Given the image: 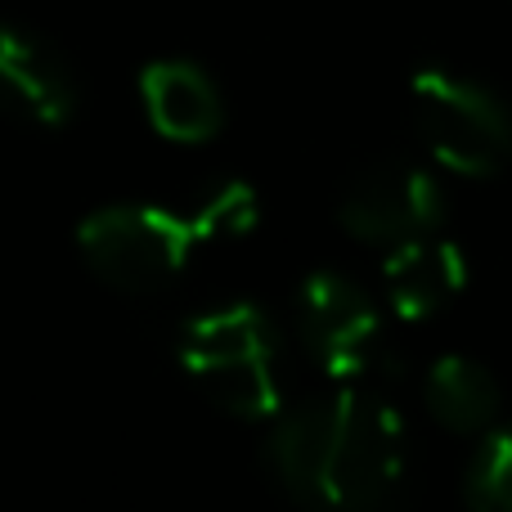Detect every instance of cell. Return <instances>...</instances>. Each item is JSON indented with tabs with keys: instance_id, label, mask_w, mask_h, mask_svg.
I'll use <instances>...</instances> for the list:
<instances>
[{
	"instance_id": "cell-3",
	"label": "cell",
	"mask_w": 512,
	"mask_h": 512,
	"mask_svg": "<svg viewBox=\"0 0 512 512\" xmlns=\"http://www.w3.org/2000/svg\"><path fill=\"white\" fill-rule=\"evenodd\" d=\"M405 477V418L387 391L342 382L324 508H378Z\"/></svg>"
},
{
	"instance_id": "cell-10",
	"label": "cell",
	"mask_w": 512,
	"mask_h": 512,
	"mask_svg": "<svg viewBox=\"0 0 512 512\" xmlns=\"http://www.w3.org/2000/svg\"><path fill=\"white\" fill-rule=\"evenodd\" d=\"M0 81L36 126H63L77 113V81L68 63L23 27L0 32Z\"/></svg>"
},
{
	"instance_id": "cell-11",
	"label": "cell",
	"mask_w": 512,
	"mask_h": 512,
	"mask_svg": "<svg viewBox=\"0 0 512 512\" xmlns=\"http://www.w3.org/2000/svg\"><path fill=\"white\" fill-rule=\"evenodd\" d=\"M427 409L445 432L477 436L499 418V382L486 364L468 355H441L427 369Z\"/></svg>"
},
{
	"instance_id": "cell-5",
	"label": "cell",
	"mask_w": 512,
	"mask_h": 512,
	"mask_svg": "<svg viewBox=\"0 0 512 512\" xmlns=\"http://www.w3.org/2000/svg\"><path fill=\"white\" fill-rule=\"evenodd\" d=\"M297 333L310 360L337 382H369L382 355V319L373 297L346 274L315 270L297 292Z\"/></svg>"
},
{
	"instance_id": "cell-4",
	"label": "cell",
	"mask_w": 512,
	"mask_h": 512,
	"mask_svg": "<svg viewBox=\"0 0 512 512\" xmlns=\"http://www.w3.org/2000/svg\"><path fill=\"white\" fill-rule=\"evenodd\" d=\"M198 243L194 216H176L162 207H104L86 216L77 230V248L104 283L122 292H153L185 270Z\"/></svg>"
},
{
	"instance_id": "cell-9",
	"label": "cell",
	"mask_w": 512,
	"mask_h": 512,
	"mask_svg": "<svg viewBox=\"0 0 512 512\" xmlns=\"http://www.w3.org/2000/svg\"><path fill=\"white\" fill-rule=\"evenodd\" d=\"M140 95L149 108V122L158 135L176 144H203L221 131L225 104L198 63L189 59H158L140 72Z\"/></svg>"
},
{
	"instance_id": "cell-6",
	"label": "cell",
	"mask_w": 512,
	"mask_h": 512,
	"mask_svg": "<svg viewBox=\"0 0 512 512\" xmlns=\"http://www.w3.org/2000/svg\"><path fill=\"white\" fill-rule=\"evenodd\" d=\"M441 185L432 171L409 158H378L351 176L337 203V221L351 239L396 248L405 239L432 234L441 225Z\"/></svg>"
},
{
	"instance_id": "cell-12",
	"label": "cell",
	"mask_w": 512,
	"mask_h": 512,
	"mask_svg": "<svg viewBox=\"0 0 512 512\" xmlns=\"http://www.w3.org/2000/svg\"><path fill=\"white\" fill-rule=\"evenodd\" d=\"M463 495L481 512H512V423L481 432L463 472Z\"/></svg>"
},
{
	"instance_id": "cell-2",
	"label": "cell",
	"mask_w": 512,
	"mask_h": 512,
	"mask_svg": "<svg viewBox=\"0 0 512 512\" xmlns=\"http://www.w3.org/2000/svg\"><path fill=\"white\" fill-rule=\"evenodd\" d=\"M409 113H414V131L427 144V153L454 176L486 180L504 167L512 149V117L495 90L454 77V72L427 68L409 86Z\"/></svg>"
},
{
	"instance_id": "cell-13",
	"label": "cell",
	"mask_w": 512,
	"mask_h": 512,
	"mask_svg": "<svg viewBox=\"0 0 512 512\" xmlns=\"http://www.w3.org/2000/svg\"><path fill=\"white\" fill-rule=\"evenodd\" d=\"M256 221H261V203H256V189L243 185V180H230V185H221V189H216V194L194 212L198 243L243 239V234L256 230Z\"/></svg>"
},
{
	"instance_id": "cell-1",
	"label": "cell",
	"mask_w": 512,
	"mask_h": 512,
	"mask_svg": "<svg viewBox=\"0 0 512 512\" xmlns=\"http://www.w3.org/2000/svg\"><path fill=\"white\" fill-rule=\"evenodd\" d=\"M274 328L248 301L194 315L180 328V364L216 409L234 418H279Z\"/></svg>"
},
{
	"instance_id": "cell-8",
	"label": "cell",
	"mask_w": 512,
	"mask_h": 512,
	"mask_svg": "<svg viewBox=\"0 0 512 512\" xmlns=\"http://www.w3.org/2000/svg\"><path fill=\"white\" fill-rule=\"evenodd\" d=\"M333 432H337V396H328L279 414L270 441H265V463H270L274 481L301 504H324L328 499Z\"/></svg>"
},
{
	"instance_id": "cell-7",
	"label": "cell",
	"mask_w": 512,
	"mask_h": 512,
	"mask_svg": "<svg viewBox=\"0 0 512 512\" xmlns=\"http://www.w3.org/2000/svg\"><path fill=\"white\" fill-rule=\"evenodd\" d=\"M382 288H387V306L405 324H423V319L441 315L468 288V256H463L459 243L436 230L418 234V239L387 248Z\"/></svg>"
}]
</instances>
